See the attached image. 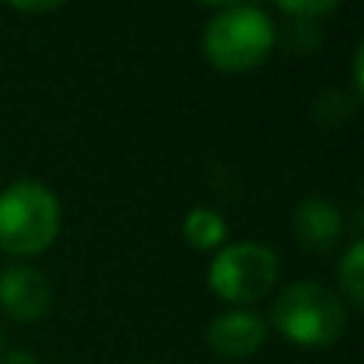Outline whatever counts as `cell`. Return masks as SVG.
Wrapping results in <instances>:
<instances>
[{
	"label": "cell",
	"instance_id": "cell-1",
	"mask_svg": "<svg viewBox=\"0 0 364 364\" xmlns=\"http://www.w3.org/2000/svg\"><path fill=\"white\" fill-rule=\"evenodd\" d=\"M272 326L301 348H329L346 336L348 310L336 291L316 282H294L272 304Z\"/></svg>",
	"mask_w": 364,
	"mask_h": 364
},
{
	"label": "cell",
	"instance_id": "cell-2",
	"mask_svg": "<svg viewBox=\"0 0 364 364\" xmlns=\"http://www.w3.org/2000/svg\"><path fill=\"white\" fill-rule=\"evenodd\" d=\"M275 48V26L256 6H227L201 36L205 58L224 74H246L259 68Z\"/></svg>",
	"mask_w": 364,
	"mask_h": 364
},
{
	"label": "cell",
	"instance_id": "cell-3",
	"mask_svg": "<svg viewBox=\"0 0 364 364\" xmlns=\"http://www.w3.org/2000/svg\"><path fill=\"white\" fill-rule=\"evenodd\" d=\"M61 230V205L42 182H13L0 192V250L38 256Z\"/></svg>",
	"mask_w": 364,
	"mask_h": 364
},
{
	"label": "cell",
	"instance_id": "cell-4",
	"mask_svg": "<svg viewBox=\"0 0 364 364\" xmlns=\"http://www.w3.org/2000/svg\"><path fill=\"white\" fill-rule=\"evenodd\" d=\"M278 282V256L262 243H230L218 250L208 269V284L220 301L233 307H250L262 301Z\"/></svg>",
	"mask_w": 364,
	"mask_h": 364
},
{
	"label": "cell",
	"instance_id": "cell-5",
	"mask_svg": "<svg viewBox=\"0 0 364 364\" xmlns=\"http://www.w3.org/2000/svg\"><path fill=\"white\" fill-rule=\"evenodd\" d=\"M269 339V323L262 320V314L246 307H233L227 314L214 316L205 329V342L218 358L224 361H240L252 358Z\"/></svg>",
	"mask_w": 364,
	"mask_h": 364
},
{
	"label": "cell",
	"instance_id": "cell-6",
	"mask_svg": "<svg viewBox=\"0 0 364 364\" xmlns=\"http://www.w3.org/2000/svg\"><path fill=\"white\" fill-rule=\"evenodd\" d=\"M0 310L16 323H36L51 310V284L32 265H6L0 272Z\"/></svg>",
	"mask_w": 364,
	"mask_h": 364
},
{
	"label": "cell",
	"instance_id": "cell-7",
	"mask_svg": "<svg viewBox=\"0 0 364 364\" xmlns=\"http://www.w3.org/2000/svg\"><path fill=\"white\" fill-rule=\"evenodd\" d=\"M342 211L333 201L320 198V195H310L297 205L294 211V237L304 250L310 252H329L339 246L342 240Z\"/></svg>",
	"mask_w": 364,
	"mask_h": 364
},
{
	"label": "cell",
	"instance_id": "cell-8",
	"mask_svg": "<svg viewBox=\"0 0 364 364\" xmlns=\"http://www.w3.org/2000/svg\"><path fill=\"white\" fill-rule=\"evenodd\" d=\"M182 237L195 250H218L227 240V220L211 208H192L182 220Z\"/></svg>",
	"mask_w": 364,
	"mask_h": 364
},
{
	"label": "cell",
	"instance_id": "cell-9",
	"mask_svg": "<svg viewBox=\"0 0 364 364\" xmlns=\"http://www.w3.org/2000/svg\"><path fill=\"white\" fill-rule=\"evenodd\" d=\"M339 288L352 307L364 304V243L355 240L339 262Z\"/></svg>",
	"mask_w": 364,
	"mask_h": 364
},
{
	"label": "cell",
	"instance_id": "cell-10",
	"mask_svg": "<svg viewBox=\"0 0 364 364\" xmlns=\"http://www.w3.org/2000/svg\"><path fill=\"white\" fill-rule=\"evenodd\" d=\"M284 13L291 16H304V19H316V16H326L339 6V0H275Z\"/></svg>",
	"mask_w": 364,
	"mask_h": 364
},
{
	"label": "cell",
	"instance_id": "cell-11",
	"mask_svg": "<svg viewBox=\"0 0 364 364\" xmlns=\"http://www.w3.org/2000/svg\"><path fill=\"white\" fill-rule=\"evenodd\" d=\"M6 4L23 13H48V10H58L64 0H6Z\"/></svg>",
	"mask_w": 364,
	"mask_h": 364
},
{
	"label": "cell",
	"instance_id": "cell-12",
	"mask_svg": "<svg viewBox=\"0 0 364 364\" xmlns=\"http://www.w3.org/2000/svg\"><path fill=\"white\" fill-rule=\"evenodd\" d=\"M0 364H38V358L26 348H13V352H4L0 355Z\"/></svg>",
	"mask_w": 364,
	"mask_h": 364
},
{
	"label": "cell",
	"instance_id": "cell-13",
	"mask_svg": "<svg viewBox=\"0 0 364 364\" xmlns=\"http://www.w3.org/2000/svg\"><path fill=\"white\" fill-rule=\"evenodd\" d=\"M355 90L361 93V48L355 51Z\"/></svg>",
	"mask_w": 364,
	"mask_h": 364
},
{
	"label": "cell",
	"instance_id": "cell-14",
	"mask_svg": "<svg viewBox=\"0 0 364 364\" xmlns=\"http://www.w3.org/2000/svg\"><path fill=\"white\" fill-rule=\"evenodd\" d=\"M198 4H205V6H230V4H237V0H198Z\"/></svg>",
	"mask_w": 364,
	"mask_h": 364
},
{
	"label": "cell",
	"instance_id": "cell-15",
	"mask_svg": "<svg viewBox=\"0 0 364 364\" xmlns=\"http://www.w3.org/2000/svg\"><path fill=\"white\" fill-rule=\"evenodd\" d=\"M0 355H4V329H0Z\"/></svg>",
	"mask_w": 364,
	"mask_h": 364
}]
</instances>
